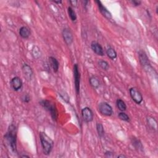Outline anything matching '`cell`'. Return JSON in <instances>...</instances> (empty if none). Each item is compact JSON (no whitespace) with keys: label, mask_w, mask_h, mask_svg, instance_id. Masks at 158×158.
I'll return each instance as SVG.
<instances>
[{"label":"cell","mask_w":158,"mask_h":158,"mask_svg":"<svg viewBox=\"0 0 158 158\" xmlns=\"http://www.w3.org/2000/svg\"><path fill=\"white\" fill-rule=\"evenodd\" d=\"M78 66L77 64H75L73 68V72H74V82H75V92L77 95L80 93V74L78 70Z\"/></svg>","instance_id":"obj_4"},{"label":"cell","mask_w":158,"mask_h":158,"mask_svg":"<svg viewBox=\"0 0 158 158\" xmlns=\"http://www.w3.org/2000/svg\"><path fill=\"white\" fill-rule=\"evenodd\" d=\"M130 95L133 99V101L137 104H141L143 101V96L136 88H131L129 90Z\"/></svg>","instance_id":"obj_6"},{"label":"cell","mask_w":158,"mask_h":158,"mask_svg":"<svg viewBox=\"0 0 158 158\" xmlns=\"http://www.w3.org/2000/svg\"><path fill=\"white\" fill-rule=\"evenodd\" d=\"M19 35L24 39L29 38L30 35V30L27 27L23 26L19 29Z\"/></svg>","instance_id":"obj_15"},{"label":"cell","mask_w":158,"mask_h":158,"mask_svg":"<svg viewBox=\"0 0 158 158\" xmlns=\"http://www.w3.org/2000/svg\"><path fill=\"white\" fill-rule=\"evenodd\" d=\"M106 54L108 55V56L111 59L114 60L116 59L117 55L114 49H113L111 47H109L106 49Z\"/></svg>","instance_id":"obj_19"},{"label":"cell","mask_w":158,"mask_h":158,"mask_svg":"<svg viewBox=\"0 0 158 158\" xmlns=\"http://www.w3.org/2000/svg\"><path fill=\"white\" fill-rule=\"evenodd\" d=\"M91 48L93 51L98 56H103L104 55V50L101 45L97 42L93 41L91 43Z\"/></svg>","instance_id":"obj_11"},{"label":"cell","mask_w":158,"mask_h":158,"mask_svg":"<svg viewBox=\"0 0 158 158\" xmlns=\"http://www.w3.org/2000/svg\"><path fill=\"white\" fill-rule=\"evenodd\" d=\"M4 138L11 150L16 153L17 151V128L13 124L9 127L7 133L4 135Z\"/></svg>","instance_id":"obj_1"},{"label":"cell","mask_w":158,"mask_h":158,"mask_svg":"<svg viewBox=\"0 0 158 158\" xmlns=\"http://www.w3.org/2000/svg\"><path fill=\"white\" fill-rule=\"evenodd\" d=\"M89 82L90 85H91L93 88H98L100 85V82L99 78L96 76H92L90 78Z\"/></svg>","instance_id":"obj_17"},{"label":"cell","mask_w":158,"mask_h":158,"mask_svg":"<svg viewBox=\"0 0 158 158\" xmlns=\"http://www.w3.org/2000/svg\"><path fill=\"white\" fill-rule=\"evenodd\" d=\"M32 55L35 58H38L41 56V51L37 47H35L32 49Z\"/></svg>","instance_id":"obj_26"},{"label":"cell","mask_w":158,"mask_h":158,"mask_svg":"<svg viewBox=\"0 0 158 158\" xmlns=\"http://www.w3.org/2000/svg\"><path fill=\"white\" fill-rule=\"evenodd\" d=\"M131 3L135 6H140L141 3H142V1H138V0H132V1H131Z\"/></svg>","instance_id":"obj_28"},{"label":"cell","mask_w":158,"mask_h":158,"mask_svg":"<svg viewBox=\"0 0 158 158\" xmlns=\"http://www.w3.org/2000/svg\"><path fill=\"white\" fill-rule=\"evenodd\" d=\"M147 123L148 126L154 130H157V121L155 120V118L151 116H148L147 117Z\"/></svg>","instance_id":"obj_18"},{"label":"cell","mask_w":158,"mask_h":158,"mask_svg":"<svg viewBox=\"0 0 158 158\" xmlns=\"http://www.w3.org/2000/svg\"><path fill=\"white\" fill-rule=\"evenodd\" d=\"M98 65L101 67V68L104 71L108 70L109 68V65L108 62L106 61H103V60L99 61L98 62Z\"/></svg>","instance_id":"obj_23"},{"label":"cell","mask_w":158,"mask_h":158,"mask_svg":"<svg viewBox=\"0 0 158 158\" xmlns=\"http://www.w3.org/2000/svg\"><path fill=\"white\" fill-rule=\"evenodd\" d=\"M22 85H23V83L19 77H15L11 79V85L14 91L18 92L20 90L22 87Z\"/></svg>","instance_id":"obj_12"},{"label":"cell","mask_w":158,"mask_h":158,"mask_svg":"<svg viewBox=\"0 0 158 158\" xmlns=\"http://www.w3.org/2000/svg\"><path fill=\"white\" fill-rule=\"evenodd\" d=\"M105 156L107 157H112V156H113V154H112V152L108 151L105 152Z\"/></svg>","instance_id":"obj_30"},{"label":"cell","mask_w":158,"mask_h":158,"mask_svg":"<svg viewBox=\"0 0 158 158\" xmlns=\"http://www.w3.org/2000/svg\"><path fill=\"white\" fill-rule=\"evenodd\" d=\"M138 56H139V59H140V62L141 64H142L145 69L148 68V67L149 69L150 67H151L149 59L148 58L147 55L146 54V53L144 51H140L138 53Z\"/></svg>","instance_id":"obj_10"},{"label":"cell","mask_w":158,"mask_h":158,"mask_svg":"<svg viewBox=\"0 0 158 158\" xmlns=\"http://www.w3.org/2000/svg\"><path fill=\"white\" fill-rule=\"evenodd\" d=\"M49 64L51 66L52 69L54 72H57L59 70V63L57 59L53 57V56H50L49 58Z\"/></svg>","instance_id":"obj_14"},{"label":"cell","mask_w":158,"mask_h":158,"mask_svg":"<svg viewBox=\"0 0 158 158\" xmlns=\"http://www.w3.org/2000/svg\"><path fill=\"white\" fill-rule=\"evenodd\" d=\"M53 2H54V3H56V4H61L62 3V1H53Z\"/></svg>","instance_id":"obj_31"},{"label":"cell","mask_w":158,"mask_h":158,"mask_svg":"<svg viewBox=\"0 0 158 158\" xmlns=\"http://www.w3.org/2000/svg\"><path fill=\"white\" fill-rule=\"evenodd\" d=\"M69 2H70V3L71 4V5L72 6H74V7H76L77 6V3H78V1H76V0H73V1H70Z\"/></svg>","instance_id":"obj_29"},{"label":"cell","mask_w":158,"mask_h":158,"mask_svg":"<svg viewBox=\"0 0 158 158\" xmlns=\"http://www.w3.org/2000/svg\"><path fill=\"white\" fill-rule=\"evenodd\" d=\"M116 105L117 108L121 111L123 112L127 109V106L124 101L121 99H117L116 101Z\"/></svg>","instance_id":"obj_20"},{"label":"cell","mask_w":158,"mask_h":158,"mask_svg":"<svg viewBox=\"0 0 158 158\" xmlns=\"http://www.w3.org/2000/svg\"><path fill=\"white\" fill-rule=\"evenodd\" d=\"M82 116L83 121L87 123L91 122L93 121L94 117L92 110L88 107H85L84 108L82 109Z\"/></svg>","instance_id":"obj_7"},{"label":"cell","mask_w":158,"mask_h":158,"mask_svg":"<svg viewBox=\"0 0 158 158\" xmlns=\"http://www.w3.org/2000/svg\"><path fill=\"white\" fill-rule=\"evenodd\" d=\"M96 3H97L99 11V12L101 13V14H102L106 19H111L112 18L111 13L108 9H107V8L102 4V3L99 1H96Z\"/></svg>","instance_id":"obj_13"},{"label":"cell","mask_w":158,"mask_h":158,"mask_svg":"<svg viewBox=\"0 0 158 158\" xmlns=\"http://www.w3.org/2000/svg\"><path fill=\"white\" fill-rule=\"evenodd\" d=\"M127 157L126 156L123 155V154H121V155H118V156H117L118 158H120V157Z\"/></svg>","instance_id":"obj_32"},{"label":"cell","mask_w":158,"mask_h":158,"mask_svg":"<svg viewBox=\"0 0 158 158\" xmlns=\"http://www.w3.org/2000/svg\"><path fill=\"white\" fill-rule=\"evenodd\" d=\"M98 111L101 114L105 116H111L113 113L112 106L106 102H101L99 103Z\"/></svg>","instance_id":"obj_5"},{"label":"cell","mask_w":158,"mask_h":158,"mask_svg":"<svg viewBox=\"0 0 158 158\" xmlns=\"http://www.w3.org/2000/svg\"><path fill=\"white\" fill-rule=\"evenodd\" d=\"M21 157H29V156H27V155H22Z\"/></svg>","instance_id":"obj_33"},{"label":"cell","mask_w":158,"mask_h":158,"mask_svg":"<svg viewBox=\"0 0 158 158\" xmlns=\"http://www.w3.org/2000/svg\"><path fill=\"white\" fill-rule=\"evenodd\" d=\"M131 142H132V143L135 149L139 151H143V145H142V142H140V140L137 139V138L133 137L132 138Z\"/></svg>","instance_id":"obj_16"},{"label":"cell","mask_w":158,"mask_h":158,"mask_svg":"<svg viewBox=\"0 0 158 158\" xmlns=\"http://www.w3.org/2000/svg\"><path fill=\"white\" fill-rule=\"evenodd\" d=\"M59 95L61 97V98L63 99L65 102L67 103H69V100H70V97L69 95L67 94L65 91H61L59 92Z\"/></svg>","instance_id":"obj_24"},{"label":"cell","mask_w":158,"mask_h":158,"mask_svg":"<svg viewBox=\"0 0 158 158\" xmlns=\"http://www.w3.org/2000/svg\"><path fill=\"white\" fill-rule=\"evenodd\" d=\"M21 100L25 103H29L30 101V97L29 94H24L21 97Z\"/></svg>","instance_id":"obj_27"},{"label":"cell","mask_w":158,"mask_h":158,"mask_svg":"<svg viewBox=\"0 0 158 158\" xmlns=\"http://www.w3.org/2000/svg\"><path fill=\"white\" fill-rule=\"evenodd\" d=\"M67 12H68L69 16L70 17V18L72 21L74 22L77 20V15L75 12V11L71 7H69L67 9Z\"/></svg>","instance_id":"obj_22"},{"label":"cell","mask_w":158,"mask_h":158,"mask_svg":"<svg viewBox=\"0 0 158 158\" xmlns=\"http://www.w3.org/2000/svg\"><path fill=\"white\" fill-rule=\"evenodd\" d=\"M40 104L45 109L49 112L51 116L54 121H57L58 117V112L57 108H56L55 103L51 102V101L45 99L42 100L40 102Z\"/></svg>","instance_id":"obj_3"},{"label":"cell","mask_w":158,"mask_h":158,"mask_svg":"<svg viewBox=\"0 0 158 158\" xmlns=\"http://www.w3.org/2000/svg\"><path fill=\"white\" fill-rule=\"evenodd\" d=\"M40 139L44 154L49 155L53 148L54 142L53 140L44 132H40Z\"/></svg>","instance_id":"obj_2"},{"label":"cell","mask_w":158,"mask_h":158,"mask_svg":"<svg viewBox=\"0 0 158 158\" xmlns=\"http://www.w3.org/2000/svg\"><path fill=\"white\" fill-rule=\"evenodd\" d=\"M22 70L26 80L27 81H31L33 74L32 67L27 64H24L22 67Z\"/></svg>","instance_id":"obj_9"},{"label":"cell","mask_w":158,"mask_h":158,"mask_svg":"<svg viewBox=\"0 0 158 158\" xmlns=\"http://www.w3.org/2000/svg\"><path fill=\"white\" fill-rule=\"evenodd\" d=\"M62 35L65 43L67 45H71L74 41V37H73L71 30L68 28H64L62 32Z\"/></svg>","instance_id":"obj_8"},{"label":"cell","mask_w":158,"mask_h":158,"mask_svg":"<svg viewBox=\"0 0 158 158\" xmlns=\"http://www.w3.org/2000/svg\"><path fill=\"white\" fill-rule=\"evenodd\" d=\"M97 130L98 136L100 138H102L104 135V129L103 125L101 123H97Z\"/></svg>","instance_id":"obj_21"},{"label":"cell","mask_w":158,"mask_h":158,"mask_svg":"<svg viewBox=\"0 0 158 158\" xmlns=\"http://www.w3.org/2000/svg\"><path fill=\"white\" fill-rule=\"evenodd\" d=\"M118 117L121 120H122L123 121L127 122H130V117H128V116L127 114L125 113V112H119V113H118Z\"/></svg>","instance_id":"obj_25"}]
</instances>
